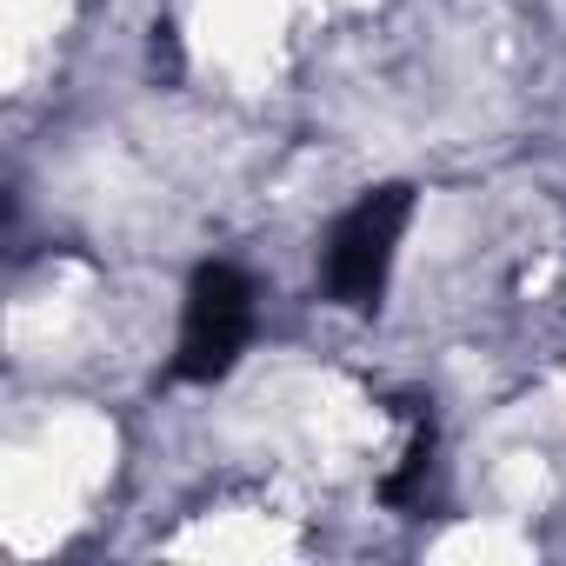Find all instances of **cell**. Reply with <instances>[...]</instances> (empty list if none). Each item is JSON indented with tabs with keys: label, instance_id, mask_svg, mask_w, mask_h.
Here are the masks:
<instances>
[{
	"label": "cell",
	"instance_id": "6da1fadb",
	"mask_svg": "<svg viewBox=\"0 0 566 566\" xmlns=\"http://www.w3.org/2000/svg\"><path fill=\"white\" fill-rule=\"evenodd\" d=\"M413 227V187H367L334 227H327V247H321V280H327V301L367 314L380 307L387 280L400 266V240Z\"/></svg>",
	"mask_w": 566,
	"mask_h": 566
},
{
	"label": "cell",
	"instance_id": "7a4b0ae2",
	"mask_svg": "<svg viewBox=\"0 0 566 566\" xmlns=\"http://www.w3.org/2000/svg\"><path fill=\"white\" fill-rule=\"evenodd\" d=\"M260 327V294L253 280L233 260H207L187 280V301H180V334H174V374L180 380H220L233 374V360L247 354Z\"/></svg>",
	"mask_w": 566,
	"mask_h": 566
}]
</instances>
